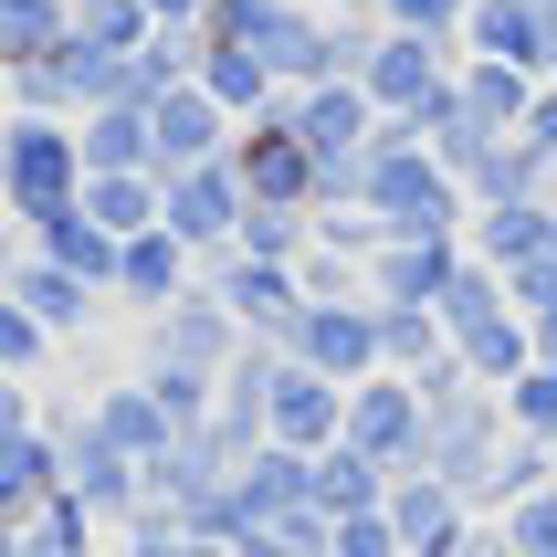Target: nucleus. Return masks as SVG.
Listing matches in <instances>:
<instances>
[{
    "mask_svg": "<svg viewBox=\"0 0 557 557\" xmlns=\"http://www.w3.org/2000/svg\"><path fill=\"white\" fill-rule=\"evenodd\" d=\"M358 211L379 232H463L473 200H463V180H442V158L410 126H379L369 148H358Z\"/></svg>",
    "mask_w": 557,
    "mask_h": 557,
    "instance_id": "f257e3e1",
    "label": "nucleus"
},
{
    "mask_svg": "<svg viewBox=\"0 0 557 557\" xmlns=\"http://www.w3.org/2000/svg\"><path fill=\"white\" fill-rule=\"evenodd\" d=\"M85 200V148H74V126L63 116H11V180H0V211L22 221H53Z\"/></svg>",
    "mask_w": 557,
    "mask_h": 557,
    "instance_id": "f03ea898",
    "label": "nucleus"
},
{
    "mask_svg": "<svg viewBox=\"0 0 557 557\" xmlns=\"http://www.w3.org/2000/svg\"><path fill=\"white\" fill-rule=\"evenodd\" d=\"M495 453H505V400H495V389H463V400H442L432 421H421V463H410V473H432L442 495L484 505Z\"/></svg>",
    "mask_w": 557,
    "mask_h": 557,
    "instance_id": "7ed1b4c3",
    "label": "nucleus"
},
{
    "mask_svg": "<svg viewBox=\"0 0 557 557\" xmlns=\"http://www.w3.org/2000/svg\"><path fill=\"white\" fill-rule=\"evenodd\" d=\"M232 180H243L252 211H315V158H306V137L284 126V106L232 126Z\"/></svg>",
    "mask_w": 557,
    "mask_h": 557,
    "instance_id": "20e7f679",
    "label": "nucleus"
},
{
    "mask_svg": "<svg viewBox=\"0 0 557 557\" xmlns=\"http://www.w3.org/2000/svg\"><path fill=\"white\" fill-rule=\"evenodd\" d=\"M453 42H421V32H379L369 42V63H358V95L379 106V126H410L421 106H442L453 95Z\"/></svg>",
    "mask_w": 557,
    "mask_h": 557,
    "instance_id": "39448f33",
    "label": "nucleus"
},
{
    "mask_svg": "<svg viewBox=\"0 0 557 557\" xmlns=\"http://www.w3.org/2000/svg\"><path fill=\"white\" fill-rule=\"evenodd\" d=\"M200 274H211V295L232 306V326H243V337H263V347H295V326H306V284H295V263L211 252Z\"/></svg>",
    "mask_w": 557,
    "mask_h": 557,
    "instance_id": "423d86ee",
    "label": "nucleus"
},
{
    "mask_svg": "<svg viewBox=\"0 0 557 557\" xmlns=\"http://www.w3.org/2000/svg\"><path fill=\"white\" fill-rule=\"evenodd\" d=\"M421 389H410L400 369H369L358 389H347V453H369L379 473H410L421 463Z\"/></svg>",
    "mask_w": 557,
    "mask_h": 557,
    "instance_id": "0eeeda50",
    "label": "nucleus"
},
{
    "mask_svg": "<svg viewBox=\"0 0 557 557\" xmlns=\"http://www.w3.org/2000/svg\"><path fill=\"white\" fill-rule=\"evenodd\" d=\"M243 180H232V158H200V169H180V180H158V221L180 232L200 263L211 252H232V232H243Z\"/></svg>",
    "mask_w": 557,
    "mask_h": 557,
    "instance_id": "6e6552de",
    "label": "nucleus"
},
{
    "mask_svg": "<svg viewBox=\"0 0 557 557\" xmlns=\"http://www.w3.org/2000/svg\"><path fill=\"white\" fill-rule=\"evenodd\" d=\"M263 442L306 453V463H315V453H337V442H347V389L284 358V369H274V400H263Z\"/></svg>",
    "mask_w": 557,
    "mask_h": 557,
    "instance_id": "1a4fd4ad",
    "label": "nucleus"
},
{
    "mask_svg": "<svg viewBox=\"0 0 557 557\" xmlns=\"http://www.w3.org/2000/svg\"><path fill=\"white\" fill-rule=\"evenodd\" d=\"M284 358L315 369V379H337V389H358V379L379 369V315H369V295H347V306H306V326H295Z\"/></svg>",
    "mask_w": 557,
    "mask_h": 557,
    "instance_id": "9d476101",
    "label": "nucleus"
},
{
    "mask_svg": "<svg viewBox=\"0 0 557 557\" xmlns=\"http://www.w3.org/2000/svg\"><path fill=\"white\" fill-rule=\"evenodd\" d=\"M453 263H463V232H379L358 284H369V306H432Z\"/></svg>",
    "mask_w": 557,
    "mask_h": 557,
    "instance_id": "9b49d317",
    "label": "nucleus"
},
{
    "mask_svg": "<svg viewBox=\"0 0 557 557\" xmlns=\"http://www.w3.org/2000/svg\"><path fill=\"white\" fill-rule=\"evenodd\" d=\"M232 347H243V326H232V306L211 295V274H189V295L169 315H148V358H180V369H232Z\"/></svg>",
    "mask_w": 557,
    "mask_h": 557,
    "instance_id": "f8f14e48",
    "label": "nucleus"
},
{
    "mask_svg": "<svg viewBox=\"0 0 557 557\" xmlns=\"http://www.w3.org/2000/svg\"><path fill=\"white\" fill-rule=\"evenodd\" d=\"M284 106V126H295V137H306V158L315 169H337V158H358L379 137V106L358 85H306V95H274Z\"/></svg>",
    "mask_w": 557,
    "mask_h": 557,
    "instance_id": "ddd939ff",
    "label": "nucleus"
},
{
    "mask_svg": "<svg viewBox=\"0 0 557 557\" xmlns=\"http://www.w3.org/2000/svg\"><path fill=\"white\" fill-rule=\"evenodd\" d=\"M148 148H158V180H180V169H200V158H232V116H221L200 85H169L148 106Z\"/></svg>",
    "mask_w": 557,
    "mask_h": 557,
    "instance_id": "4468645a",
    "label": "nucleus"
},
{
    "mask_svg": "<svg viewBox=\"0 0 557 557\" xmlns=\"http://www.w3.org/2000/svg\"><path fill=\"white\" fill-rule=\"evenodd\" d=\"M11 295H22V315L42 326L53 347H85L95 337V315L116 306V295H95V284H74L63 263H42V252H22V274H11Z\"/></svg>",
    "mask_w": 557,
    "mask_h": 557,
    "instance_id": "2eb2a0df",
    "label": "nucleus"
},
{
    "mask_svg": "<svg viewBox=\"0 0 557 557\" xmlns=\"http://www.w3.org/2000/svg\"><path fill=\"white\" fill-rule=\"evenodd\" d=\"M189 85L211 95V106H221L232 126L274 106V74H263V42H243V32H200V53H189Z\"/></svg>",
    "mask_w": 557,
    "mask_h": 557,
    "instance_id": "dca6fc26",
    "label": "nucleus"
},
{
    "mask_svg": "<svg viewBox=\"0 0 557 557\" xmlns=\"http://www.w3.org/2000/svg\"><path fill=\"white\" fill-rule=\"evenodd\" d=\"M189 274H200V252L158 221V232H137V243L116 252V306H137V315H169L189 295Z\"/></svg>",
    "mask_w": 557,
    "mask_h": 557,
    "instance_id": "f3484780",
    "label": "nucleus"
},
{
    "mask_svg": "<svg viewBox=\"0 0 557 557\" xmlns=\"http://www.w3.org/2000/svg\"><path fill=\"white\" fill-rule=\"evenodd\" d=\"M379 516H389V536H400V557H453V547H463V527H473V505H463V495H442L432 473H400Z\"/></svg>",
    "mask_w": 557,
    "mask_h": 557,
    "instance_id": "a211bd4d",
    "label": "nucleus"
},
{
    "mask_svg": "<svg viewBox=\"0 0 557 557\" xmlns=\"http://www.w3.org/2000/svg\"><path fill=\"white\" fill-rule=\"evenodd\" d=\"M463 53L516 63V74L547 85V0H473V11H463Z\"/></svg>",
    "mask_w": 557,
    "mask_h": 557,
    "instance_id": "6ab92c4d",
    "label": "nucleus"
},
{
    "mask_svg": "<svg viewBox=\"0 0 557 557\" xmlns=\"http://www.w3.org/2000/svg\"><path fill=\"white\" fill-rule=\"evenodd\" d=\"M232 495H243V527H295V516H315V463L284 453V442H263V453L232 473Z\"/></svg>",
    "mask_w": 557,
    "mask_h": 557,
    "instance_id": "aec40b11",
    "label": "nucleus"
},
{
    "mask_svg": "<svg viewBox=\"0 0 557 557\" xmlns=\"http://www.w3.org/2000/svg\"><path fill=\"white\" fill-rule=\"evenodd\" d=\"M463 252H473V263H495V274H516V263L557 252V200H505V211H473V221H463Z\"/></svg>",
    "mask_w": 557,
    "mask_h": 557,
    "instance_id": "412c9836",
    "label": "nucleus"
},
{
    "mask_svg": "<svg viewBox=\"0 0 557 557\" xmlns=\"http://www.w3.org/2000/svg\"><path fill=\"white\" fill-rule=\"evenodd\" d=\"M263 74H274V95L337 85V53H326V11L284 0V11H274V32H263Z\"/></svg>",
    "mask_w": 557,
    "mask_h": 557,
    "instance_id": "4be33fe9",
    "label": "nucleus"
},
{
    "mask_svg": "<svg viewBox=\"0 0 557 557\" xmlns=\"http://www.w3.org/2000/svg\"><path fill=\"white\" fill-rule=\"evenodd\" d=\"M22 252H42V263H63V274L74 284H95V295H116V232H95L85 221V200H74V211H53V221H32L22 232Z\"/></svg>",
    "mask_w": 557,
    "mask_h": 557,
    "instance_id": "5701e85b",
    "label": "nucleus"
},
{
    "mask_svg": "<svg viewBox=\"0 0 557 557\" xmlns=\"http://www.w3.org/2000/svg\"><path fill=\"white\" fill-rule=\"evenodd\" d=\"M85 421H95V442H106V453H126L137 473H148L158 453L180 442V432H169V410H158L148 389H137V379H116V389H95V400H85Z\"/></svg>",
    "mask_w": 557,
    "mask_h": 557,
    "instance_id": "b1692460",
    "label": "nucleus"
},
{
    "mask_svg": "<svg viewBox=\"0 0 557 557\" xmlns=\"http://www.w3.org/2000/svg\"><path fill=\"white\" fill-rule=\"evenodd\" d=\"M495 315H516V295H505V274H495V263H473V252H463V263L442 274V295H432V326L463 347V337H484Z\"/></svg>",
    "mask_w": 557,
    "mask_h": 557,
    "instance_id": "393cba45",
    "label": "nucleus"
},
{
    "mask_svg": "<svg viewBox=\"0 0 557 557\" xmlns=\"http://www.w3.org/2000/svg\"><path fill=\"white\" fill-rule=\"evenodd\" d=\"M410 137H421V148L442 158V180H473V169H484V158L505 148V137H495L484 116H473L463 95H442V106H421V116H410Z\"/></svg>",
    "mask_w": 557,
    "mask_h": 557,
    "instance_id": "a878e982",
    "label": "nucleus"
},
{
    "mask_svg": "<svg viewBox=\"0 0 557 557\" xmlns=\"http://www.w3.org/2000/svg\"><path fill=\"white\" fill-rule=\"evenodd\" d=\"M53 495H63V453H53V432L32 421L22 442H0V516L22 527V516H42Z\"/></svg>",
    "mask_w": 557,
    "mask_h": 557,
    "instance_id": "bb28decb",
    "label": "nucleus"
},
{
    "mask_svg": "<svg viewBox=\"0 0 557 557\" xmlns=\"http://www.w3.org/2000/svg\"><path fill=\"white\" fill-rule=\"evenodd\" d=\"M453 95H463L473 116L495 126V137H516L527 126V95H536V74H516V63H484V53H463L453 63Z\"/></svg>",
    "mask_w": 557,
    "mask_h": 557,
    "instance_id": "cd10ccee",
    "label": "nucleus"
},
{
    "mask_svg": "<svg viewBox=\"0 0 557 557\" xmlns=\"http://www.w3.org/2000/svg\"><path fill=\"white\" fill-rule=\"evenodd\" d=\"M463 200H473V211H505V200H557V169L527 148V137H505V148L463 180Z\"/></svg>",
    "mask_w": 557,
    "mask_h": 557,
    "instance_id": "c85d7f7f",
    "label": "nucleus"
},
{
    "mask_svg": "<svg viewBox=\"0 0 557 557\" xmlns=\"http://www.w3.org/2000/svg\"><path fill=\"white\" fill-rule=\"evenodd\" d=\"M85 221L116 232V243L158 232V180H148V169H95V180H85Z\"/></svg>",
    "mask_w": 557,
    "mask_h": 557,
    "instance_id": "c756f323",
    "label": "nucleus"
},
{
    "mask_svg": "<svg viewBox=\"0 0 557 557\" xmlns=\"http://www.w3.org/2000/svg\"><path fill=\"white\" fill-rule=\"evenodd\" d=\"M389 484H400V473H379L369 453H315V516H326V527H337V516H369V505H389Z\"/></svg>",
    "mask_w": 557,
    "mask_h": 557,
    "instance_id": "7c9ffc66",
    "label": "nucleus"
},
{
    "mask_svg": "<svg viewBox=\"0 0 557 557\" xmlns=\"http://www.w3.org/2000/svg\"><path fill=\"white\" fill-rule=\"evenodd\" d=\"M74 148H85V180L95 169H148L158 180V148H148V116H137V106H95V116L74 126Z\"/></svg>",
    "mask_w": 557,
    "mask_h": 557,
    "instance_id": "2f4dec72",
    "label": "nucleus"
},
{
    "mask_svg": "<svg viewBox=\"0 0 557 557\" xmlns=\"http://www.w3.org/2000/svg\"><path fill=\"white\" fill-rule=\"evenodd\" d=\"M137 389L169 410V432H200V421H211V400H221L211 369H180V358H148V347H137Z\"/></svg>",
    "mask_w": 557,
    "mask_h": 557,
    "instance_id": "473e14b6",
    "label": "nucleus"
},
{
    "mask_svg": "<svg viewBox=\"0 0 557 557\" xmlns=\"http://www.w3.org/2000/svg\"><path fill=\"white\" fill-rule=\"evenodd\" d=\"M536 484H557V442H536V432L505 421V453H495V473H484V505H473V516H505V505L536 495Z\"/></svg>",
    "mask_w": 557,
    "mask_h": 557,
    "instance_id": "72a5a7b5",
    "label": "nucleus"
},
{
    "mask_svg": "<svg viewBox=\"0 0 557 557\" xmlns=\"http://www.w3.org/2000/svg\"><path fill=\"white\" fill-rule=\"evenodd\" d=\"M22 557H106V527L74 495H53L42 516H22Z\"/></svg>",
    "mask_w": 557,
    "mask_h": 557,
    "instance_id": "f704fd0d",
    "label": "nucleus"
},
{
    "mask_svg": "<svg viewBox=\"0 0 557 557\" xmlns=\"http://www.w3.org/2000/svg\"><path fill=\"white\" fill-rule=\"evenodd\" d=\"M379 315V369H432V358H442V347H453V337H442V326H432V306H369Z\"/></svg>",
    "mask_w": 557,
    "mask_h": 557,
    "instance_id": "c9c22d12",
    "label": "nucleus"
},
{
    "mask_svg": "<svg viewBox=\"0 0 557 557\" xmlns=\"http://www.w3.org/2000/svg\"><path fill=\"white\" fill-rule=\"evenodd\" d=\"M453 358L473 369V389H505V379L536 358V337H527V315H495V326H484V337H463Z\"/></svg>",
    "mask_w": 557,
    "mask_h": 557,
    "instance_id": "e433bc0d",
    "label": "nucleus"
},
{
    "mask_svg": "<svg viewBox=\"0 0 557 557\" xmlns=\"http://www.w3.org/2000/svg\"><path fill=\"white\" fill-rule=\"evenodd\" d=\"M495 400H505V421H516V432H536V442H557V369H547V358H527V369L505 379Z\"/></svg>",
    "mask_w": 557,
    "mask_h": 557,
    "instance_id": "4c0bfd02",
    "label": "nucleus"
},
{
    "mask_svg": "<svg viewBox=\"0 0 557 557\" xmlns=\"http://www.w3.org/2000/svg\"><path fill=\"white\" fill-rule=\"evenodd\" d=\"M74 32H85L95 53H137V42H148V0H74Z\"/></svg>",
    "mask_w": 557,
    "mask_h": 557,
    "instance_id": "58836bf2",
    "label": "nucleus"
},
{
    "mask_svg": "<svg viewBox=\"0 0 557 557\" xmlns=\"http://www.w3.org/2000/svg\"><path fill=\"white\" fill-rule=\"evenodd\" d=\"M74 32V0H0V42H11V63L42 53V42H63Z\"/></svg>",
    "mask_w": 557,
    "mask_h": 557,
    "instance_id": "ea45409f",
    "label": "nucleus"
},
{
    "mask_svg": "<svg viewBox=\"0 0 557 557\" xmlns=\"http://www.w3.org/2000/svg\"><path fill=\"white\" fill-rule=\"evenodd\" d=\"M379 11V32H421V42H453L463 53V11L473 0H369Z\"/></svg>",
    "mask_w": 557,
    "mask_h": 557,
    "instance_id": "a19ab883",
    "label": "nucleus"
},
{
    "mask_svg": "<svg viewBox=\"0 0 557 557\" xmlns=\"http://www.w3.org/2000/svg\"><path fill=\"white\" fill-rule=\"evenodd\" d=\"M106 557H189V527L169 516V505H137V516L106 536Z\"/></svg>",
    "mask_w": 557,
    "mask_h": 557,
    "instance_id": "79ce46f5",
    "label": "nucleus"
},
{
    "mask_svg": "<svg viewBox=\"0 0 557 557\" xmlns=\"http://www.w3.org/2000/svg\"><path fill=\"white\" fill-rule=\"evenodd\" d=\"M53 369V337L22 315V295H0V379H42Z\"/></svg>",
    "mask_w": 557,
    "mask_h": 557,
    "instance_id": "37998d69",
    "label": "nucleus"
},
{
    "mask_svg": "<svg viewBox=\"0 0 557 557\" xmlns=\"http://www.w3.org/2000/svg\"><path fill=\"white\" fill-rule=\"evenodd\" d=\"M232 252H252V263H295V252H306V211H243Z\"/></svg>",
    "mask_w": 557,
    "mask_h": 557,
    "instance_id": "c03bdc74",
    "label": "nucleus"
},
{
    "mask_svg": "<svg viewBox=\"0 0 557 557\" xmlns=\"http://www.w3.org/2000/svg\"><path fill=\"white\" fill-rule=\"evenodd\" d=\"M306 243H315V252H347V263L369 274V252H379V221H369V211H306Z\"/></svg>",
    "mask_w": 557,
    "mask_h": 557,
    "instance_id": "a18cd8bd",
    "label": "nucleus"
},
{
    "mask_svg": "<svg viewBox=\"0 0 557 557\" xmlns=\"http://www.w3.org/2000/svg\"><path fill=\"white\" fill-rule=\"evenodd\" d=\"M505 536H516V557H557V484L505 505Z\"/></svg>",
    "mask_w": 557,
    "mask_h": 557,
    "instance_id": "49530a36",
    "label": "nucleus"
},
{
    "mask_svg": "<svg viewBox=\"0 0 557 557\" xmlns=\"http://www.w3.org/2000/svg\"><path fill=\"white\" fill-rule=\"evenodd\" d=\"M326 557H400V536H389V516H337V527H326Z\"/></svg>",
    "mask_w": 557,
    "mask_h": 557,
    "instance_id": "de8ad7c7",
    "label": "nucleus"
},
{
    "mask_svg": "<svg viewBox=\"0 0 557 557\" xmlns=\"http://www.w3.org/2000/svg\"><path fill=\"white\" fill-rule=\"evenodd\" d=\"M410 389H421V410H442V400H463V389H473V369L453 358V347H442L432 369H410Z\"/></svg>",
    "mask_w": 557,
    "mask_h": 557,
    "instance_id": "09e8293b",
    "label": "nucleus"
},
{
    "mask_svg": "<svg viewBox=\"0 0 557 557\" xmlns=\"http://www.w3.org/2000/svg\"><path fill=\"white\" fill-rule=\"evenodd\" d=\"M516 137H527V148L557 169V85H536V95H527V126H516Z\"/></svg>",
    "mask_w": 557,
    "mask_h": 557,
    "instance_id": "8fccbe9b",
    "label": "nucleus"
},
{
    "mask_svg": "<svg viewBox=\"0 0 557 557\" xmlns=\"http://www.w3.org/2000/svg\"><path fill=\"white\" fill-rule=\"evenodd\" d=\"M32 421H42V400H32V379H0V442H22Z\"/></svg>",
    "mask_w": 557,
    "mask_h": 557,
    "instance_id": "3c124183",
    "label": "nucleus"
},
{
    "mask_svg": "<svg viewBox=\"0 0 557 557\" xmlns=\"http://www.w3.org/2000/svg\"><path fill=\"white\" fill-rule=\"evenodd\" d=\"M453 557H516V536H505V516H473V527H463V547H453Z\"/></svg>",
    "mask_w": 557,
    "mask_h": 557,
    "instance_id": "603ef678",
    "label": "nucleus"
},
{
    "mask_svg": "<svg viewBox=\"0 0 557 557\" xmlns=\"http://www.w3.org/2000/svg\"><path fill=\"white\" fill-rule=\"evenodd\" d=\"M200 11H211V0H148V22H158V32H200Z\"/></svg>",
    "mask_w": 557,
    "mask_h": 557,
    "instance_id": "864d4df0",
    "label": "nucleus"
},
{
    "mask_svg": "<svg viewBox=\"0 0 557 557\" xmlns=\"http://www.w3.org/2000/svg\"><path fill=\"white\" fill-rule=\"evenodd\" d=\"M527 337H536V358L557 369V306H536V315H527Z\"/></svg>",
    "mask_w": 557,
    "mask_h": 557,
    "instance_id": "5fc2aeb1",
    "label": "nucleus"
},
{
    "mask_svg": "<svg viewBox=\"0 0 557 557\" xmlns=\"http://www.w3.org/2000/svg\"><path fill=\"white\" fill-rule=\"evenodd\" d=\"M11 274H22V221H0V295H11Z\"/></svg>",
    "mask_w": 557,
    "mask_h": 557,
    "instance_id": "6e6d98bb",
    "label": "nucleus"
},
{
    "mask_svg": "<svg viewBox=\"0 0 557 557\" xmlns=\"http://www.w3.org/2000/svg\"><path fill=\"white\" fill-rule=\"evenodd\" d=\"M547 85H557V0H547Z\"/></svg>",
    "mask_w": 557,
    "mask_h": 557,
    "instance_id": "4d7b16f0",
    "label": "nucleus"
},
{
    "mask_svg": "<svg viewBox=\"0 0 557 557\" xmlns=\"http://www.w3.org/2000/svg\"><path fill=\"white\" fill-rule=\"evenodd\" d=\"M0 180H11V106H0Z\"/></svg>",
    "mask_w": 557,
    "mask_h": 557,
    "instance_id": "13d9d810",
    "label": "nucleus"
},
{
    "mask_svg": "<svg viewBox=\"0 0 557 557\" xmlns=\"http://www.w3.org/2000/svg\"><path fill=\"white\" fill-rule=\"evenodd\" d=\"M0 557H22V527H11V516H0Z\"/></svg>",
    "mask_w": 557,
    "mask_h": 557,
    "instance_id": "bf43d9fd",
    "label": "nucleus"
},
{
    "mask_svg": "<svg viewBox=\"0 0 557 557\" xmlns=\"http://www.w3.org/2000/svg\"><path fill=\"white\" fill-rule=\"evenodd\" d=\"M189 557H232V547H211V536H189Z\"/></svg>",
    "mask_w": 557,
    "mask_h": 557,
    "instance_id": "052dcab7",
    "label": "nucleus"
},
{
    "mask_svg": "<svg viewBox=\"0 0 557 557\" xmlns=\"http://www.w3.org/2000/svg\"><path fill=\"white\" fill-rule=\"evenodd\" d=\"M306 11H358V0H306Z\"/></svg>",
    "mask_w": 557,
    "mask_h": 557,
    "instance_id": "680f3d73",
    "label": "nucleus"
}]
</instances>
